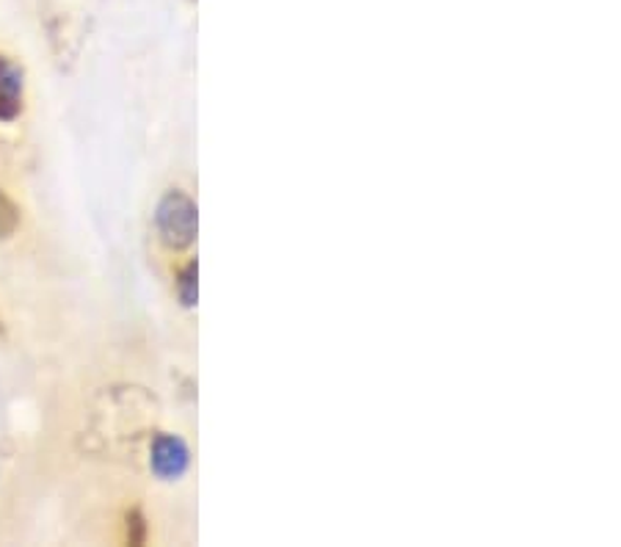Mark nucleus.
I'll return each instance as SVG.
<instances>
[{"mask_svg": "<svg viewBox=\"0 0 621 547\" xmlns=\"http://www.w3.org/2000/svg\"><path fill=\"white\" fill-rule=\"evenodd\" d=\"M158 232L160 241L172 250H183L196 235V208L185 194L172 191L158 205Z\"/></svg>", "mask_w": 621, "mask_h": 547, "instance_id": "f257e3e1", "label": "nucleus"}, {"mask_svg": "<svg viewBox=\"0 0 621 547\" xmlns=\"http://www.w3.org/2000/svg\"><path fill=\"white\" fill-rule=\"evenodd\" d=\"M23 108V70L0 56V120H14Z\"/></svg>", "mask_w": 621, "mask_h": 547, "instance_id": "7ed1b4c3", "label": "nucleus"}, {"mask_svg": "<svg viewBox=\"0 0 621 547\" xmlns=\"http://www.w3.org/2000/svg\"><path fill=\"white\" fill-rule=\"evenodd\" d=\"M191 453L185 448V442L174 435H160L153 442V471L158 473L166 482H174V478L183 476L188 471Z\"/></svg>", "mask_w": 621, "mask_h": 547, "instance_id": "f03ea898", "label": "nucleus"}, {"mask_svg": "<svg viewBox=\"0 0 621 547\" xmlns=\"http://www.w3.org/2000/svg\"><path fill=\"white\" fill-rule=\"evenodd\" d=\"M180 299H183L185 307L196 302V263H188L185 271L180 274Z\"/></svg>", "mask_w": 621, "mask_h": 547, "instance_id": "20e7f679", "label": "nucleus"}]
</instances>
